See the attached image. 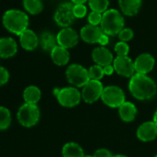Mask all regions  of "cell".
Segmentation results:
<instances>
[{
  "mask_svg": "<svg viewBox=\"0 0 157 157\" xmlns=\"http://www.w3.org/2000/svg\"><path fill=\"white\" fill-rule=\"evenodd\" d=\"M128 90L134 98L140 101H146L155 96L157 85L149 76L135 73L129 80Z\"/></svg>",
  "mask_w": 157,
  "mask_h": 157,
  "instance_id": "obj_1",
  "label": "cell"
},
{
  "mask_svg": "<svg viewBox=\"0 0 157 157\" xmlns=\"http://www.w3.org/2000/svg\"><path fill=\"white\" fill-rule=\"evenodd\" d=\"M2 22L4 27L9 32L20 36L24 31L28 29L29 17L25 12L21 10H10L4 13Z\"/></svg>",
  "mask_w": 157,
  "mask_h": 157,
  "instance_id": "obj_2",
  "label": "cell"
},
{
  "mask_svg": "<svg viewBox=\"0 0 157 157\" xmlns=\"http://www.w3.org/2000/svg\"><path fill=\"white\" fill-rule=\"evenodd\" d=\"M125 21L122 14L115 9L107 10L105 13H103L101 29L104 33L108 36H115L118 34L121 30L125 27Z\"/></svg>",
  "mask_w": 157,
  "mask_h": 157,
  "instance_id": "obj_3",
  "label": "cell"
},
{
  "mask_svg": "<svg viewBox=\"0 0 157 157\" xmlns=\"http://www.w3.org/2000/svg\"><path fill=\"white\" fill-rule=\"evenodd\" d=\"M54 94L56 95L59 105L67 108L77 106L82 99V93L73 86L55 89Z\"/></svg>",
  "mask_w": 157,
  "mask_h": 157,
  "instance_id": "obj_4",
  "label": "cell"
},
{
  "mask_svg": "<svg viewBox=\"0 0 157 157\" xmlns=\"http://www.w3.org/2000/svg\"><path fill=\"white\" fill-rule=\"evenodd\" d=\"M66 78L67 82L76 88H82L89 81L88 69L80 64H72L66 69Z\"/></svg>",
  "mask_w": 157,
  "mask_h": 157,
  "instance_id": "obj_5",
  "label": "cell"
},
{
  "mask_svg": "<svg viewBox=\"0 0 157 157\" xmlns=\"http://www.w3.org/2000/svg\"><path fill=\"white\" fill-rule=\"evenodd\" d=\"M17 119L22 127H34L40 119V109L37 105L24 103L17 112Z\"/></svg>",
  "mask_w": 157,
  "mask_h": 157,
  "instance_id": "obj_6",
  "label": "cell"
},
{
  "mask_svg": "<svg viewBox=\"0 0 157 157\" xmlns=\"http://www.w3.org/2000/svg\"><path fill=\"white\" fill-rule=\"evenodd\" d=\"M125 93L121 88L116 85H109L104 88L101 100L111 108H119L125 102Z\"/></svg>",
  "mask_w": 157,
  "mask_h": 157,
  "instance_id": "obj_7",
  "label": "cell"
},
{
  "mask_svg": "<svg viewBox=\"0 0 157 157\" xmlns=\"http://www.w3.org/2000/svg\"><path fill=\"white\" fill-rule=\"evenodd\" d=\"M73 7L74 4L69 2L59 5L54 15V20L58 26L62 28H68L73 24L76 19L73 13Z\"/></svg>",
  "mask_w": 157,
  "mask_h": 157,
  "instance_id": "obj_8",
  "label": "cell"
},
{
  "mask_svg": "<svg viewBox=\"0 0 157 157\" xmlns=\"http://www.w3.org/2000/svg\"><path fill=\"white\" fill-rule=\"evenodd\" d=\"M104 91L103 83L100 81L90 80L82 90V98L87 104H94L101 99Z\"/></svg>",
  "mask_w": 157,
  "mask_h": 157,
  "instance_id": "obj_9",
  "label": "cell"
},
{
  "mask_svg": "<svg viewBox=\"0 0 157 157\" xmlns=\"http://www.w3.org/2000/svg\"><path fill=\"white\" fill-rule=\"evenodd\" d=\"M113 67L115 71L125 78H131L136 72L134 67V62L130 57L127 56H117L114 59Z\"/></svg>",
  "mask_w": 157,
  "mask_h": 157,
  "instance_id": "obj_10",
  "label": "cell"
},
{
  "mask_svg": "<svg viewBox=\"0 0 157 157\" xmlns=\"http://www.w3.org/2000/svg\"><path fill=\"white\" fill-rule=\"evenodd\" d=\"M56 40L58 45L66 49H69L77 45L78 42V34L70 27L63 28L56 34Z\"/></svg>",
  "mask_w": 157,
  "mask_h": 157,
  "instance_id": "obj_11",
  "label": "cell"
},
{
  "mask_svg": "<svg viewBox=\"0 0 157 157\" xmlns=\"http://www.w3.org/2000/svg\"><path fill=\"white\" fill-rule=\"evenodd\" d=\"M154 65H155L154 57L149 53H142L139 55L134 61L135 72L139 74L147 75L153 69Z\"/></svg>",
  "mask_w": 157,
  "mask_h": 157,
  "instance_id": "obj_12",
  "label": "cell"
},
{
  "mask_svg": "<svg viewBox=\"0 0 157 157\" xmlns=\"http://www.w3.org/2000/svg\"><path fill=\"white\" fill-rule=\"evenodd\" d=\"M136 134L140 141H151L157 137V125L153 121H146L139 126Z\"/></svg>",
  "mask_w": 157,
  "mask_h": 157,
  "instance_id": "obj_13",
  "label": "cell"
},
{
  "mask_svg": "<svg viewBox=\"0 0 157 157\" xmlns=\"http://www.w3.org/2000/svg\"><path fill=\"white\" fill-rule=\"evenodd\" d=\"M104 34L103 30L99 26L87 24L82 28L80 32L81 38L87 44H98L99 39Z\"/></svg>",
  "mask_w": 157,
  "mask_h": 157,
  "instance_id": "obj_14",
  "label": "cell"
},
{
  "mask_svg": "<svg viewBox=\"0 0 157 157\" xmlns=\"http://www.w3.org/2000/svg\"><path fill=\"white\" fill-rule=\"evenodd\" d=\"M92 57L96 65H99L103 67L108 65H112L115 59L110 50L105 46L94 48L92 52Z\"/></svg>",
  "mask_w": 157,
  "mask_h": 157,
  "instance_id": "obj_15",
  "label": "cell"
},
{
  "mask_svg": "<svg viewBox=\"0 0 157 157\" xmlns=\"http://www.w3.org/2000/svg\"><path fill=\"white\" fill-rule=\"evenodd\" d=\"M18 51V44L11 37L0 38V57L10 58L16 55Z\"/></svg>",
  "mask_w": 157,
  "mask_h": 157,
  "instance_id": "obj_16",
  "label": "cell"
},
{
  "mask_svg": "<svg viewBox=\"0 0 157 157\" xmlns=\"http://www.w3.org/2000/svg\"><path fill=\"white\" fill-rule=\"evenodd\" d=\"M39 43L40 41L37 34L30 29H27L20 35V44L21 47L27 51L34 50L38 46Z\"/></svg>",
  "mask_w": 157,
  "mask_h": 157,
  "instance_id": "obj_17",
  "label": "cell"
},
{
  "mask_svg": "<svg viewBox=\"0 0 157 157\" xmlns=\"http://www.w3.org/2000/svg\"><path fill=\"white\" fill-rule=\"evenodd\" d=\"M118 5L125 15L132 17L138 14L141 7V0H118Z\"/></svg>",
  "mask_w": 157,
  "mask_h": 157,
  "instance_id": "obj_18",
  "label": "cell"
},
{
  "mask_svg": "<svg viewBox=\"0 0 157 157\" xmlns=\"http://www.w3.org/2000/svg\"><path fill=\"white\" fill-rule=\"evenodd\" d=\"M50 56L52 61L56 65V66H65L68 63L70 56L69 52L67 49L56 45L51 52H50Z\"/></svg>",
  "mask_w": 157,
  "mask_h": 157,
  "instance_id": "obj_19",
  "label": "cell"
},
{
  "mask_svg": "<svg viewBox=\"0 0 157 157\" xmlns=\"http://www.w3.org/2000/svg\"><path fill=\"white\" fill-rule=\"evenodd\" d=\"M137 107L131 102L126 101L119 108H118V115L122 121L124 122H131L135 119L137 116Z\"/></svg>",
  "mask_w": 157,
  "mask_h": 157,
  "instance_id": "obj_20",
  "label": "cell"
},
{
  "mask_svg": "<svg viewBox=\"0 0 157 157\" xmlns=\"http://www.w3.org/2000/svg\"><path fill=\"white\" fill-rule=\"evenodd\" d=\"M82 147L76 142H67L62 148V157H84Z\"/></svg>",
  "mask_w": 157,
  "mask_h": 157,
  "instance_id": "obj_21",
  "label": "cell"
},
{
  "mask_svg": "<svg viewBox=\"0 0 157 157\" xmlns=\"http://www.w3.org/2000/svg\"><path fill=\"white\" fill-rule=\"evenodd\" d=\"M42 97L41 90L34 85L28 86L23 91V99L26 104L30 105H37Z\"/></svg>",
  "mask_w": 157,
  "mask_h": 157,
  "instance_id": "obj_22",
  "label": "cell"
},
{
  "mask_svg": "<svg viewBox=\"0 0 157 157\" xmlns=\"http://www.w3.org/2000/svg\"><path fill=\"white\" fill-rule=\"evenodd\" d=\"M40 44L42 48L44 51H49L51 52L57 44V40H56V36H55L53 33H49V32H44L41 34V37L39 39Z\"/></svg>",
  "mask_w": 157,
  "mask_h": 157,
  "instance_id": "obj_23",
  "label": "cell"
},
{
  "mask_svg": "<svg viewBox=\"0 0 157 157\" xmlns=\"http://www.w3.org/2000/svg\"><path fill=\"white\" fill-rule=\"evenodd\" d=\"M23 7L30 14L37 15L42 12L44 4L42 0H23Z\"/></svg>",
  "mask_w": 157,
  "mask_h": 157,
  "instance_id": "obj_24",
  "label": "cell"
},
{
  "mask_svg": "<svg viewBox=\"0 0 157 157\" xmlns=\"http://www.w3.org/2000/svg\"><path fill=\"white\" fill-rule=\"evenodd\" d=\"M11 121L12 117L10 109L5 106H0V130L9 128Z\"/></svg>",
  "mask_w": 157,
  "mask_h": 157,
  "instance_id": "obj_25",
  "label": "cell"
},
{
  "mask_svg": "<svg viewBox=\"0 0 157 157\" xmlns=\"http://www.w3.org/2000/svg\"><path fill=\"white\" fill-rule=\"evenodd\" d=\"M89 7L92 11L105 13L109 7V0H88Z\"/></svg>",
  "mask_w": 157,
  "mask_h": 157,
  "instance_id": "obj_26",
  "label": "cell"
},
{
  "mask_svg": "<svg viewBox=\"0 0 157 157\" xmlns=\"http://www.w3.org/2000/svg\"><path fill=\"white\" fill-rule=\"evenodd\" d=\"M89 77L90 80H94V81H101L105 76L104 73V67L99 66V65H94L92 66L89 69Z\"/></svg>",
  "mask_w": 157,
  "mask_h": 157,
  "instance_id": "obj_27",
  "label": "cell"
},
{
  "mask_svg": "<svg viewBox=\"0 0 157 157\" xmlns=\"http://www.w3.org/2000/svg\"><path fill=\"white\" fill-rule=\"evenodd\" d=\"M115 52L117 56H127L129 53V46L125 42H118L115 45Z\"/></svg>",
  "mask_w": 157,
  "mask_h": 157,
  "instance_id": "obj_28",
  "label": "cell"
},
{
  "mask_svg": "<svg viewBox=\"0 0 157 157\" xmlns=\"http://www.w3.org/2000/svg\"><path fill=\"white\" fill-rule=\"evenodd\" d=\"M117 35H118L120 42L127 43V42L132 40V38L134 37V32L130 28H124L123 30H121V32Z\"/></svg>",
  "mask_w": 157,
  "mask_h": 157,
  "instance_id": "obj_29",
  "label": "cell"
},
{
  "mask_svg": "<svg viewBox=\"0 0 157 157\" xmlns=\"http://www.w3.org/2000/svg\"><path fill=\"white\" fill-rule=\"evenodd\" d=\"M102 18H103V14L102 13H98V12H95V11H92L89 14V16H88L89 24L94 25V26L101 25Z\"/></svg>",
  "mask_w": 157,
  "mask_h": 157,
  "instance_id": "obj_30",
  "label": "cell"
},
{
  "mask_svg": "<svg viewBox=\"0 0 157 157\" xmlns=\"http://www.w3.org/2000/svg\"><path fill=\"white\" fill-rule=\"evenodd\" d=\"M73 13H74L75 18L77 19L84 18L87 14V8L85 5H74Z\"/></svg>",
  "mask_w": 157,
  "mask_h": 157,
  "instance_id": "obj_31",
  "label": "cell"
},
{
  "mask_svg": "<svg viewBox=\"0 0 157 157\" xmlns=\"http://www.w3.org/2000/svg\"><path fill=\"white\" fill-rule=\"evenodd\" d=\"M10 80V72L4 67L0 66V86L5 85Z\"/></svg>",
  "mask_w": 157,
  "mask_h": 157,
  "instance_id": "obj_32",
  "label": "cell"
},
{
  "mask_svg": "<svg viewBox=\"0 0 157 157\" xmlns=\"http://www.w3.org/2000/svg\"><path fill=\"white\" fill-rule=\"evenodd\" d=\"M112 152L105 148H100L96 150L94 153V157H113Z\"/></svg>",
  "mask_w": 157,
  "mask_h": 157,
  "instance_id": "obj_33",
  "label": "cell"
},
{
  "mask_svg": "<svg viewBox=\"0 0 157 157\" xmlns=\"http://www.w3.org/2000/svg\"><path fill=\"white\" fill-rule=\"evenodd\" d=\"M108 43H109V36L106 35L105 33H104V34L101 36V38L99 39L98 44H99L101 46H105L106 44H108Z\"/></svg>",
  "mask_w": 157,
  "mask_h": 157,
  "instance_id": "obj_34",
  "label": "cell"
},
{
  "mask_svg": "<svg viewBox=\"0 0 157 157\" xmlns=\"http://www.w3.org/2000/svg\"><path fill=\"white\" fill-rule=\"evenodd\" d=\"M114 72H115V68H114V67H113V64H112V65H108V66L104 67V73H105V75H106V76H111Z\"/></svg>",
  "mask_w": 157,
  "mask_h": 157,
  "instance_id": "obj_35",
  "label": "cell"
},
{
  "mask_svg": "<svg viewBox=\"0 0 157 157\" xmlns=\"http://www.w3.org/2000/svg\"><path fill=\"white\" fill-rule=\"evenodd\" d=\"M88 0H71V3L74 5H84Z\"/></svg>",
  "mask_w": 157,
  "mask_h": 157,
  "instance_id": "obj_36",
  "label": "cell"
},
{
  "mask_svg": "<svg viewBox=\"0 0 157 157\" xmlns=\"http://www.w3.org/2000/svg\"><path fill=\"white\" fill-rule=\"evenodd\" d=\"M152 121L157 125V109H156V111L154 112V114H153V117H152Z\"/></svg>",
  "mask_w": 157,
  "mask_h": 157,
  "instance_id": "obj_37",
  "label": "cell"
},
{
  "mask_svg": "<svg viewBox=\"0 0 157 157\" xmlns=\"http://www.w3.org/2000/svg\"><path fill=\"white\" fill-rule=\"evenodd\" d=\"M113 157H128V156L124 154H117V155H114Z\"/></svg>",
  "mask_w": 157,
  "mask_h": 157,
  "instance_id": "obj_38",
  "label": "cell"
},
{
  "mask_svg": "<svg viewBox=\"0 0 157 157\" xmlns=\"http://www.w3.org/2000/svg\"><path fill=\"white\" fill-rule=\"evenodd\" d=\"M84 157H94V155H85Z\"/></svg>",
  "mask_w": 157,
  "mask_h": 157,
  "instance_id": "obj_39",
  "label": "cell"
},
{
  "mask_svg": "<svg viewBox=\"0 0 157 157\" xmlns=\"http://www.w3.org/2000/svg\"><path fill=\"white\" fill-rule=\"evenodd\" d=\"M154 157H157V154H155V155H154Z\"/></svg>",
  "mask_w": 157,
  "mask_h": 157,
  "instance_id": "obj_40",
  "label": "cell"
}]
</instances>
